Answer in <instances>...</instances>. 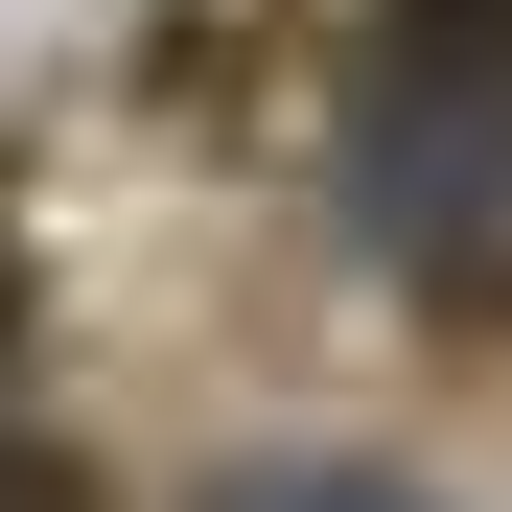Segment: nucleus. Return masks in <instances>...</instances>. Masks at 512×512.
Listing matches in <instances>:
<instances>
[{
  "mask_svg": "<svg viewBox=\"0 0 512 512\" xmlns=\"http://www.w3.org/2000/svg\"><path fill=\"white\" fill-rule=\"evenodd\" d=\"M210 512H419V489H373V466H210Z\"/></svg>",
  "mask_w": 512,
  "mask_h": 512,
  "instance_id": "2",
  "label": "nucleus"
},
{
  "mask_svg": "<svg viewBox=\"0 0 512 512\" xmlns=\"http://www.w3.org/2000/svg\"><path fill=\"white\" fill-rule=\"evenodd\" d=\"M326 163H350V233L419 303H489L512 280V0H373Z\"/></svg>",
  "mask_w": 512,
  "mask_h": 512,
  "instance_id": "1",
  "label": "nucleus"
},
{
  "mask_svg": "<svg viewBox=\"0 0 512 512\" xmlns=\"http://www.w3.org/2000/svg\"><path fill=\"white\" fill-rule=\"evenodd\" d=\"M0 326H24V233H0Z\"/></svg>",
  "mask_w": 512,
  "mask_h": 512,
  "instance_id": "4",
  "label": "nucleus"
},
{
  "mask_svg": "<svg viewBox=\"0 0 512 512\" xmlns=\"http://www.w3.org/2000/svg\"><path fill=\"white\" fill-rule=\"evenodd\" d=\"M0 512H94V466L70 443H0Z\"/></svg>",
  "mask_w": 512,
  "mask_h": 512,
  "instance_id": "3",
  "label": "nucleus"
}]
</instances>
